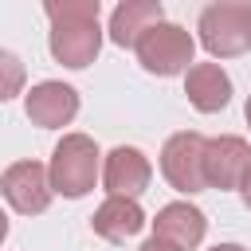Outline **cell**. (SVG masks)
I'll return each mask as SVG.
<instances>
[{
  "label": "cell",
  "mask_w": 251,
  "mask_h": 251,
  "mask_svg": "<svg viewBox=\"0 0 251 251\" xmlns=\"http://www.w3.org/2000/svg\"><path fill=\"white\" fill-rule=\"evenodd\" d=\"M47 20H51V35L47 47L55 55V63L82 71L98 59L102 51V4L98 0H47L43 4Z\"/></svg>",
  "instance_id": "6da1fadb"
},
{
  "label": "cell",
  "mask_w": 251,
  "mask_h": 251,
  "mask_svg": "<svg viewBox=\"0 0 251 251\" xmlns=\"http://www.w3.org/2000/svg\"><path fill=\"white\" fill-rule=\"evenodd\" d=\"M102 176V153L94 145V137L86 133H63L59 145L51 149V165H47V180L55 196L67 200H82Z\"/></svg>",
  "instance_id": "7a4b0ae2"
},
{
  "label": "cell",
  "mask_w": 251,
  "mask_h": 251,
  "mask_svg": "<svg viewBox=\"0 0 251 251\" xmlns=\"http://www.w3.org/2000/svg\"><path fill=\"white\" fill-rule=\"evenodd\" d=\"M200 47L212 59H235L251 51V4L247 0H216L196 20Z\"/></svg>",
  "instance_id": "3957f363"
},
{
  "label": "cell",
  "mask_w": 251,
  "mask_h": 251,
  "mask_svg": "<svg viewBox=\"0 0 251 251\" xmlns=\"http://www.w3.org/2000/svg\"><path fill=\"white\" fill-rule=\"evenodd\" d=\"M133 51H137V63H141L149 75H161V78L184 75V71L196 63V39H192V31H184V27L173 24V20L153 24V27L137 39Z\"/></svg>",
  "instance_id": "277c9868"
},
{
  "label": "cell",
  "mask_w": 251,
  "mask_h": 251,
  "mask_svg": "<svg viewBox=\"0 0 251 251\" xmlns=\"http://www.w3.org/2000/svg\"><path fill=\"white\" fill-rule=\"evenodd\" d=\"M161 176L184 196H196V192L208 188V180H204V137L196 129H180L161 145Z\"/></svg>",
  "instance_id": "5b68a950"
},
{
  "label": "cell",
  "mask_w": 251,
  "mask_h": 251,
  "mask_svg": "<svg viewBox=\"0 0 251 251\" xmlns=\"http://www.w3.org/2000/svg\"><path fill=\"white\" fill-rule=\"evenodd\" d=\"M0 196L20 212V216H43L51 208V180H47V165L39 161H16L4 169L0 176Z\"/></svg>",
  "instance_id": "8992f818"
},
{
  "label": "cell",
  "mask_w": 251,
  "mask_h": 251,
  "mask_svg": "<svg viewBox=\"0 0 251 251\" xmlns=\"http://www.w3.org/2000/svg\"><path fill=\"white\" fill-rule=\"evenodd\" d=\"M102 188L106 196H122V200H137L149 180H153V165L137 145H114L102 157Z\"/></svg>",
  "instance_id": "52a82bcc"
},
{
  "label": "cell",
  "mask_w": 251,
  "mask_h": 251,
  "mask_svg": "<svg viewBox=\"0 0 251 251\" xmlns=\"http://www.w3.org/2000/svg\"><path fill=\"white\" fill-rule=\"evenodd\" d=\"M24 114L31 118V126L39 129H63L75 122L78 114V90L71 82L59 78H43L24 94Z\"/></svg>",
  "instance_id": "ba28073f"
},
{
  "label": "cell",
  "mask_w": 251,
  "mask_h": 251,
  "mask_svg": "<svg viewBox=\"0 0 251 251\" xmlns=\"http://www.w3.org/2000/svg\"><path fill=\"white\" fill-rule=\"evenodd\" d=\"M251 165V145L235 133H220V137H204V180L208 188H239L243 173Z\"/></svg>",
  "instance_id": "9c48e42d"
},
{
  "label": "cell",
  "mask_w": 251,
  "mask_h": 251,
  "mask_svg": "<svg viewBox=\"0 0 251 251\" xmlns=\"http://www.w3.org/2000/svg\"><path fill=\"white\" fill-rule=\"evenodd\" d=\"M204 231H208V216L188 200H173V204L157 208V216H153V235L169 239L180 251H196L204 243Z\"/></svg>",
  "instance_id": "30bf717a"
},
{
  "label": "cell",
  "mask_w": 251,
  "mask_h": 251,
  "mask_svg": "<svg viewBox=\"0 0 251 251\" xmlns=\"http://www.w3.org/2000/svg\"><path fill=\"white\" fill-rule=\"evenodd\" d=\"M184 94L192 110L200 114H220L231 102V75L220 63H192L184 71Z\"/></svg>",
  "instance_id": "8fae6325"
},
{
  "label": "cell",
  "mask_w": 251,
  "mask_h": 251,
  "mask_svg": "<svg viewBox=\"0 0 251 251\" xmlns=\"http://www.w3.org/2000/svg\"><path fill=\"white\" fill-rule=\"evenodd\" d=\"M145 224H149V220H145L141 204H137V200H122V196H106V200L94 208V216H90L94 235L106 239V243H126V239H133Z\"/></svg>",
  "instance_id": "7c38bea8"
},
{
  "label": "cell",
  "mask_w": 251,
  "mask_h": 251,
  "mask_svg": "<svg viewBox=\"0 0 251 251\" xmlns=\"http://www.w3.org/2000/svg\"><path fill=\"white\" fill-rule=\"evenodd\" d=\"M165 20V8L161 0H122L114 12H110V43L118 47H137V39Z\"/></svg>",
  "instance_id": "4fadbf2b"
},
{
  "label": "cell",
  "mask_w": 251,
  "mask_h": 251,
  "mask_svg": "<svg viewBox=\"0 0 251 251\" xmlns=\"http://www.w3.org/2000/svg\"><path fill=\"white\" fill-rule=\"evenodd\" d=\"M27 86V67L16 51L0 47V102H12L16 94H24Z\"/></svg>",
  "instance_id": "5bb4252c"
},
{
  "label": "cell",
  "mask_w": 251,
  "mask_h": 251,
  "mask_svg": "<svg viewBox=\"0 0 251 251\" xmlns=\"http://www.w3.org/2000/svg\"><path fill=\"white\" fill-rule=\"evenodd\" d=\"M137 251H180V247H173V243H169V239H161V235H149Z\"/></svg>",
  "instance_id": "9a60e30c"
},
{
  "label": "cell",
  "mask_w": 251,
  "mask_h": 251,
  "mask_svg": "<svg viewBox=\"0 0 251 251\" xmlns=\"http://www.w3.org/2000/svg\"><path fill=\"white\" fill-rule=\"evenodd\" d=\"M239 192H243V204L251 208V165H247V173H243V180H239Z\"/></svg>",
  "instance_id": "2e32d148"
},
{
  "label": "cell",
  "mask_w": 251,
  "mask_h": 251,
  "mask_svg": "<svg viewBox=\"0 0 251 251\" xmlns=\"http://www.w3.org/2000/svg\"><path fill=\"white\" fill-rule=\"evenodd\" d=\"M208 251H247V247H239V243H216V247H208Z\"/></svg>",
  "instance_id": "e0dca14e"
},
{
  "label": "cell",
  "mask_w": 251,
  "mask_h": 251,
  "mask_svg": "<svg viewBox=\"0 0 251 251\" xmlns=\"http://www.w3.org/2000/svg\"><path fill=\"white\" fill-rule=\"evenodd\" d=\"M4 239H8V216L0 212V243H4Z\"/></svg>",
  "instance_id": "ac0fdd59"
},
{
  "label": "cell",
  "mask_w": 251,
  "mask_h": 251,
  "mask_svg": "<svg viewBox=\"0 0 251 251\" xmlns=\"http://www.w3.org/2000/svg\"><path fill=\"white\" fill-rule=\"evenodd\" d=\"M243 114H247V126H251V98H247V106H243Z\"/></svg>",
  "instance_id": "d6986e66"
}]
</instances>
